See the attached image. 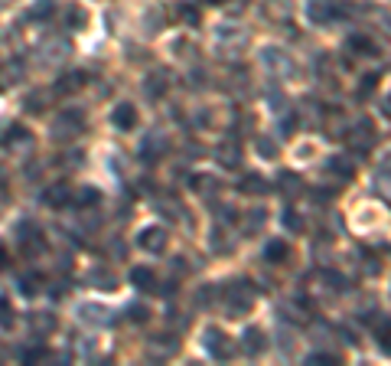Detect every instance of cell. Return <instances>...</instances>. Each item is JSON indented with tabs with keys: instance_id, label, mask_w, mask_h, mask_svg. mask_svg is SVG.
Listing matches in <instances>:
<instances>
[{
	"instance_id": "1",
	"label": "cell",
	"mask_w": 391,
	"mask_h": 366,
	"mask_svg": "<svg viewBox=\"0 0 391 366\" xmlns=\"http://www.w3.org/2000/svg\"><path fill=\"white\" fill-rule=\"evenodd\" d=\"M222 304H225L229 317H242L244 311H251V304H255V291H251L248 281H232V285L222 288Z\"/></svg>"
},
{
	"instance_id": "2",
	"label": "cell",
	"mask_w": 391,
	"mask_h": 366,
	"mask_svg": "<svg viewBox=\"0 0 391 366\" xmlns=\"http://www.w3.org/2000/svg\"><path fill=\"white\" fill-rule=\"evenodd\" d=\"M342 13H346V7H342L339 0H306V17H310V23H317V26L336 23Z\"/></svg>"
},
{
	"instance_id": "3",
	"label": "cell",
	"mask_w": 391,
	"mask_h": 366,
	"mask_svg": "<svg viewBox=\"0 0 391 366\" xmlns=\"http://www.w3.org/2000/svg\"><path fill=\"white\" fill-rule=\"evenodd\" d=\"M202 340H206V350L215 356V360H232V356H235V343H232V337H229L225 330L209 327Z\"/></svg>"
},
{
	"instance_id": "4",
	"label": "cell",
	"mask_w": 391,
	"mask_h": 366,
	"mask_svg": "<svg viewBox=\"0 0 391 366\" xmlns=\"http://www.w3.org/2000/svg\"><path fill=\"white\" fill-rule=\"evenodd\" d=\"M167 229L163 226H147V229H140V236H137V245L144 249V252H150V255H160L163 249H167Z\"/></svg>"
},
{
	"instance_id": "5",
	"label": "cell",
	"mask_w": 391,
	"mask_h": 366,
	"mask_svg": "<svg viewBox=\"0 0 391 366\" xmlns=\"http://www.w3.org/2000/svg\"><path fill=\"white\" fill-rule=\"evenodd\" d=\"M372 144H375V128H372V121H359V125L349 131V148L359 154H366Z\"/></svg>"
},
{
	"instance_id": "6",
	"label": "cell",
	"mask_w": 391,
	"mask_h": 366,
	"mask_svg": "<svg viewBox=\"0 0 391 366\" xmlns=\"http://www.w3.org/2000/svg\"><path fill=\"white\" fill-rule=\"evenodd\" d=\"M82 131V114L78 112H62L56 121H52V134L56 138H75Z\"/></svg>"
},
{
	"instance_id": "7",
	"label": "cell",
	"mask_w": 391,
	"mask_h": 366,
	"mask_svg": "<svg viewBox=\"0 0 391 366\" xmlns=\"http://www.w3.org/2000/svg\"><path fill=\"white\" fill-rule=\"evenodd\" d=\"M111 121H114L118 131H134L137 128V108L131 105V101H118V108L111 112Z\"/></svg>"
},
{
	"instance_id": "8",
	"label": "cell",
	"mask_w": 391,
	"mask_h": 366,
	"mask_svg": "<svg viewBox=\"0 0 391 366\" xmlns=\"http://www.w3.org/2000/svg\"><path fill=\"white\" fill-rule=\"evenodd\" d=\"M242 350L248 356H261L264 350H268V337H264V330L261 327H248L242 334Z\"/></svg>"
},
{
	"instance_id": "9",
	"label": "cell",
	"mask_w": 391,
	"mask_h": 366,
	"mask_svg": "<svg viewBox=\"0 0 391 366\" xmlns=\"http://www.w3.org/2000/svg\"><path fill=\"white\" fill-rule=\"evenodd\" d=\"M20 245H23L26 255H39L43 249H46V239H43L39 229H33L30 223H23V226H20Z\"/></svg>"
},
{
	"instance_id": "10",
	"label": "cell",
	"mask_w": 391,
	"mask_h": 366,
	"mask_svg": "<svg viewBox=\"0 0 391 366\" xmlns=\"http://www.w3.org/2000/svg\"><path fill=\"white\" fill-rule=\"evenodd\" d=\"M326 174H332V177H339V180H352L355 161L346 157V154H332L330 161H326Z\"/></svg>"
},
{
	"instance_id": "11",
	"label": "cell",
	"mask_w": 391,
	"mask_h": 366,
	"mask_svg": "<svg viewBox=\"0 0 391 366\" xmlns=\"http://www.w3.org/2000/svg\"><path fill=\"white\" fill-rule=\"evenodd\" d=\"M268 190H271V183L261 174H244L238 180V193H244V196H264Z\"/></svg>"
},
{
	"instance_id": "12",
	"label": "cell",
	"mask_w": 391,
	"mask_h": 366,
	"mask_svg": "<svg viewBox=\"0 0 391 366\" xmlns=\"http://www.w3.org/2000/svg\"><path fill=\"white\" fill-rule=\"evenodd\" d=\"M43 200H46V206H52V210H62V206L72 203V190H69V183H52V187L43 193Z\"/></svg>"
},
{
	"instance_id": "13",
	"label": "cell",
	"mask_w": 391,
	"mask_h": 366,
	"mask_svg": "<svg viewBox=\"0 0 391 366\" xmlns=\"http://www.w3.org/2000/svg\"><path fill=\"white\" fill-rule=\"evenodd\" d=\"M167 89H170V76H167V72H154V76L144 79V95L147 99H154V101L163 99Z\"/></svg>"
},
{
	"instance_id": "14",
	"label": "cell",
	"mask_w": 391,
	"mask_h": 366,
	"mask_svg": "<svg viewBox=\"0 0 391 366\" xmlns=\"http://www.w3.org/2000/svg\"><path fill=\"white\" fill-rule=\"evenodd\" d=\"M131 285L140 291H157V272L154 268H131Z\"/></svg>"
},
{
	"instance_id": "15",
	"label": "cell",
	"mask_w": 391,
	"mask_h": 366,
	"mask_svg": "<svg viewBox=\"0 0 391 366\" xmlns=\"http://www.w3.org/2000/svg\"><path fill=\"white\" fill-rule=\"evenodd\" d=\"M30 330H33L36 337H49V334L56 330V317L49 314V311H39V314H30Z\"/></svg>"
},
{
	"instance_id": "16",
	"label": "cell",
	"mask_w": 391,
	"mask_h": 366,
	"mask_svg": "<svg viewBox=\"0 0 391 366\" xmlns=\"http://www.w3.org/2000/svg\"><path fill=\"white\" fill-rule=\"evenodd\" d=\"M88 281H92L95 288H101V291L118 288V275H114L111 268H92V272H88Z\"/></svg>"
},
{
	"instance_id": "17",
	"label": "cell",
	"mask_w": 391,
	"mask_h": 366,
	"mask_svg": "<svg viewBox=\"0 0 391 366\" xmlns=\"http://www.w3.org/2000/svg\"><path fill=\"white\" fill-rule=\"evenodd\" d=\"M277 193H284L287 200H297V196L304 193V180L297 177V174H281V180H277Z\"/></svg>"
},
{
	"instance_id": "18",
	"label": "cell",
	"mask_w": 391,
	"mask_h": 366,
	"mask_svg": "<svg viewBox=\"0 0 391 366\" xmlns=\"http://www.w3.org/2000/svg\"><path fill=\"white\" fill-rule=\"evenodd\" d=\"M82 85H85V72H69L56 82V95H75Z\"/></svg>"
},
{
	"instance_id": "19",
	"label": "cell",
	"mask_w": 391,
	"mask_h": 366,
	"mask_svg": "<svg viewBox=\"0 0 391 366\" xmlns=\"http://www.w3.org/2000/svg\"><path fill=\"white\" fill-rule=\"evenodd\" d=\"M242 148H238V141H225V144H219V164L222 167H238L242 164Z\"/></svg>"
},
{
	"instance_id": "20",
	"label": "cell",
	"mask_w": 391,
	"mask_h": 366,
	"mask_svg": "<svg viewBox=\"0 0 391 366\" xmlns=\"http://www.w3.org/2000/svg\"><path fill=\"white\" fill-rule=\"evenodd\" d=\"M287 255H290V245H287L284 239H271L268 249H264V258H268V262H274V265L287 262Z\"/></svg>"
},
{
	"instance_id": "21",
	"label": "cell",
	"mask_w": 391,
	"mask_h": 366,
	"mask_svg": "<svg viewBox=\"0 0 391 366\" xmlns=\"http://www.w3.org/2000/svg\"><path fill=\"white\" fill-rule=\"evenodd\" d=\"M346 46H349V52H355V56H375V52H379V46H375L368 37H362V33L349 37V43H346Z\"/></svg>"
},
{
	"instance_id": "22",
	"label": "cell",
	"mask_w": 391,
	"mask_h": 366,
	"mask_svg": "<svg viewBox=\"0 0 391 366\" xmlns=\"http://www.w3.org/2000/svg\"><path fill=\"white\" fill-rule=\"evenodd\" d=\"M375 340L391 356V321H375Z\"/></svg>"
},
{
	"instance_id": "23",
	"label": "cell",
	"mask_w": 391,
	"mask_h": 366,
	"mask_svg": "<svg viewBox=\"0 0 391 366\" xmlns=\"http://www.w3.org/2000/svg\"><path fill=\"white\" fill-rule=\"evenodd\" d=\"M189 187H193L196 193H202V196H212V193L219 190V180H215V177H206V174H202V177H193V180H189Z\"/></svg>"
},
{
	"instance_id": "24",
	"label": "cell",
	"mask_w": 391,
	"mask_h": 366,
	"mask_svg": "<svg viewBox=\"0 0 391 366\" xmlns=\"http://www.w3.org/2000/svg\"><path fill=\"white\" fill-rule=\"evenodd\" d=\"M160 151H163V141H160V134H150V138L140 144V154H144L147 161H157Z\"/></svg>"
},
{
	"instance_id": "25",
	"label": "cell",
	"mask_w": 391,
	"mask_h": 366,
	"mask_svg": "<svg viewBox=\"0 0 391 366\" xmlns=\"http://www.w3.org/2000/svg\"><path fill=\"white\" fill-rule=\"evenodd\" d=\"M72 203L78 206V210H88L92 203H101V193H98V190H92V187H85V190H78V193H75Z\"/></svg>"
},
{
	"instance_id": "26",
	"label": "cell",
	"mask_w": 391,
	"mask_h": 366,
	"mask_svg": "<svg viewBox=\"0 0 391 366\" xmlns=\"http://www.w3.org/2000/svg\"><path fill=\"white\" fill-rule=\"evenodd\" d=\"M225 232H229V229H215V232H212V249H215V252H232L235 249V239H229Z\"/></svg>"
},
{
	"instance_id": "27",
	"label": "cell",
	"mask_w": 391,
	"mask_h": 366,
	"mask_svg": "<svg viewBox=\"0 0 391 366\" xmlns=\"http://www.w3.org/2000/svg\"><path fill=\"white\" fill-rule=\"evenodd\" d=\"M379 82H381V76H379V72H366V79L359 82V99H368L372 92L379 89Z\"/></svg>"
},
{
	"instance_id": "28",
	"label": "cell",
	"mask_w": 391,
	"mask_h": 366,
	"mask_svg": "<svg viewBox=\"0 0 391 366\" xmlns=\"http://www.w3.org/2000/svg\"><path fill=\"white\" fill-rule=\"evenodd\" d=\"M105 307H98V304H85L82 307V321H95V324H108L111 317L108 314H101Z\"/></svg>"
},
{
	"instance_id": "29",
	"label": "cell",
	"mask_w": 391,
	"mask_h": 366,
	"mask_svg": "<svg viewBox=\"0 0 391 366\" xmlns=\"http://www.w3.org/2000/svg\"><path fill=\"white\" fill-rule=\"evenodd\" d=\"M39 288H43V278H39V275H23V278H20V291L30 294V298H33Z\"/></svg>"
},
{
	"instance_id": "30",
	"label": "cell",
	"mask_w": 391,
	"mask_h": 366,
	"mask_svg": "<svg viewBox=\"0 0 391 366\" xmlns=\"http://www.w3.org/2000/svg\"><path fill=\"white\" fill-rule=\"evenodd\" d=\"M65 20H69L72 30H82L85 26V10L82 7H65Z\"/></svg>"
},
{
	"instance_id": "31",
	"label": "cell",
	"mask_w": 391,
	"mask_h": 366,
	"mask_svg": "<svg viewBox=\"0 0 391 366\" xmlns=\"http://www.w3.org/2000/svg\"><path fill=\"white\" fill-rule=\"evenodd\" d=\"M255 148H257V154H261V157H277V141H271V138H257L255 141Z\"/></svg>"
},
{
	"instance_id": "32",
	"label": "cell",
	"mask_w": 391,
	"mask_h": 366,
	"mask_svg": "<svg viewBox=\"0 0 391 366\" xmlns=\"http://www.w3.org/2000/svg\"><path fill=\"white\" fill-rule=\"evenodd\" d=\"M261 223H264V213H261V210H255V213H251V219L244 216V236H255L257 229H261Z\"/></svg>"
},
{
	"instance_id": "33",
	"label": "cell",
	"mask_w": 391,
	"mask_h": 366,
	"mask_svg": "<svg viewBox=\"0 0 391 366\" xmlns=\"http://www.w3.org/2000/svg\"><path fill=\"white\" fill-rule=\"evenodd\" d=\"M0 327H13V311L7 298H0Z\"/></svg>"
},
{
	"instance_id": "34",
	"label": "cell",
	"mask_w": 391,
	"mask_h": 366,
	"mask_svg": "<svg viewBox=\"0 0 391 366\" xmlns=\"http://www.w3.org/2000/svg\"><path fill=\"white\" fill-rule=\"evenodd\" d=\"M306 363H310V366H319V363L336 366V363H339V356H332V354H310V356H306Z\"/></svg>"
},
{
	"instance_id": "35",
	"label": "cell",
	"mask_w": 391,
	"mask_h": 366,
	"mask_svg": "<svg viewBox=\"0 0 391 366\" xmlns=\"http://www.w3.org/2000/svg\"><path fill=\"white\" fill-rule=\"evenodd\" d=\"M127 317H131V321H147L150 311H147L144 304H127Z\"/></svg>"
},
{
	"instance_id": "36",
	"label": "cell",
	"mask_w": 391,
	"mask_h": 366,
	"mask_svg": "<svg viewBox=\"0 0 391 366\" xmlns=\"http://www.w3.org/2000/svg\"><path fill=\"white\" fill-rule=\"evenodd\" d=\"M180 17L186 20V26H199V10L193 7H180Z\"/></svg>"
},
{
	"instance_id": "37",
	"label": "cell",
	"mask_w": 391,
	"mask_h": 366,
	"mask_svg": "<svg viewBox=\"0 0 391 366\" xmlns=\"http://www.w3.org/2000/svg\"><path fill=\"white\" fill-rule=\"evenodd\" d=\"M323 281H330L332 291H342V288H346V278L336 275V272H326V275H323Z\"/></svg>"
},
{
	"instance_id": "38",
	"label": "cell",
	"mask_w": 391,
	"mask_h": 366,
	"mask_svg": "<svg viewBox=\"0 0 391 366\" xmlns=\"http://www.w3.org/2000/svg\"><path fill=\"white\" fill-rule=\"evenodd\" d=\"M26 138H30V134H26L23 128H20V125H13L10 131H7V138H3V141H7V144H13V141H26Z\"/></svg>"
},
{
	"instance_id": "39",
	"label": "cell",
	"mask_w": 391,
	"mask_h": 366,
	"mask_svg": "<svg viewBox=\"0 0 391 366\" xmlns=\"http://www.w3.org/2000/svg\"><path fill=\"white\" fill-rule=\"evenodd\" d=\"M52 13V0H39V3H33V17H49Z\"/></svg>"
},
{
	"instance_id": "40",
	"label": "cell",
	"mask_w": 391,
	"mask_h": 366,
	"mask_svg": "<svg viewBox=\"0 0 391 366\" xmlns=\"http://www.w3.org/2000/svg\"><path fill=\"white\" fill-rule=\"evenodd\" d=\"M7 206H10V187H7V183H0V216H3Z\"/></svg>"
},
{
	"instance_id": "41",
	"label": "cell",
	"mask_w": 391,
	"mask_h": 366,
	"mask_svg": "<svg viewBox=\"0 0 391 366\" xmlns=\"http://www.w3.org/2000/svg\"><path fill=\"white\" fill-rule=\"evenodd\" d=\"M284 223H287V229H304V219H300L297 213H287L284 216Z\"/></svg>"
},
{
	"instance_id": "42",
	"label": "cell",
	"mask_w": 391,
	"mask_h": 366,
	"mask_svg": "<svg viewBox=\"0 0 391 366\" xmlns=\"http://www.w3.org/2000/svg\"><path fill=\"white\" fill-rule=\"evenodd\" d=\"M7 258H10V252H7V245H3V242H0V272H3V268H7Z\"/></svg>"
},
{
	"instance_id": "43",
	"label": "cell",
	"mask_w": 391,
	"mask_h": 366,
	"mask_svg": "<svg viewBox=\"0 0 391 366\" xmlns=\"http://www.w3.org/2000/svg\"><path fill=\"white\" fill-rule=\"evenodd\" d=\"M206 3H212V7H219V3H225V0H206Z\"/></svg>"
}]
</instances>
